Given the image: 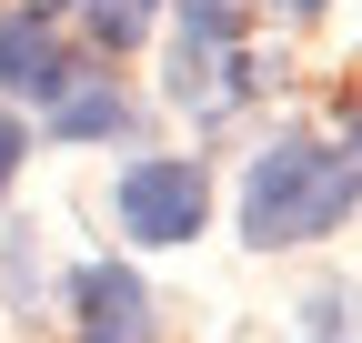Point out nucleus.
I'll list each match as a JSON object with an SVG mask.
<instances>
[{
  "instance_id": "39448f33",
  "label": "nucleus",
  "mask_w": 362,
  "mask_h": 343,
  "mask_svg": "<svg viewBox=\"0 0 362 343\" xmlns=\"http://www.w3.org/2000/svg\"><path fill=\"white\" fill-rule=\"evenodd\" d=\"M51 132H61V142H111V132H131V101H121V91H81V81H71V91L51 101Z\"/></svg>"
},
{
  "instance_id": "f257e3e1",
  "label": "nucleus",
  "mask_w": 362,
  "mask_h": 343,
  "mask_svg": "<svg viewBox=\"0 0 362 343\" xmlns=\"http://www.w3.org/2000/svg\"><path fill=\"white\" fill-rule=\"evenodd\" d=\"M352 202H362V162L282 132V142L252 162V182H242V232H252L262 252H272V242H322Z\"/></svg>"
},
{
  "instance_id": "f03ea898",
  "label": "nucleus",
  "mask_w": 362,
  "mask_h": 343,
  "mask_svg": "<svg viewBox=\"0 0 362 343\" xmlns=\"http://www.w3.org/2000/svg\"><path fill=\"white\" fill-rule=\"evenodd\" d=\"M202 162H171V152H151V162H131L121 172V232L131 242H192L202 232Z\"/></svg>"
},
{
  "instance_id": "20e7f679",
  "label": "nucleus",
  "mask_w": 362,
  "mask_h": 343,
  "mask_svg": "<svg viewBox=\"0 0 362 343\" xmlns=\"http://www.w3.org/2000/svg\"><path fill=\"white\" fill-rule=\"evenodd\" d=\"M0 91H21V101L71 91V51H61L51 11H0Z\"/></svg>"
},
{
  "instance_id": "423d86ee",
  "label": "nucleus",
  "mask_w": 362,
  "mask_h": 343,
  "mask_svg": "<svg viewBox=\"0 0 362 343\" xmlns=\"http://www.w3.org/2000/svg\"><path fill=\"white\" fill-rule=\"evenodd\" d=\"M71 11H81V30L101 40V51H131V40L161 21V0H71Z\"/></svg>"
},
{
  "instance_id": "6e6552de",
  "label": "nucleus",
  "mask_w": 362,
  "mask_h": 343,
  "mask_svg": "<svg viewBox=\"0 0 362 343\" xmlns=\"http://www.w3.org/2000/svg\"><path fill=\"white\" fill-rule=\"evenodd\" d=\"M342 132H352V152H362V101H352V111H342Z\"/></svg>"
},
{
  "instance_id": "7ed1b4c3",
  "label": "nucleus",
  "mask_w": 362,
  "mask_h": 343,
  "mask_svg": "<svg viewBox=\"0 0 362 343\" xmlns=\"http://www.w3.org/2000/svg\"><path fill=\"white\" fill-rule=\"evenodd\" d=\"M71 313H81V343H151V293L131 263H81Z\"/></svg>"
},
{
  "instance_id": "0eeeda50",
  "label": "nucleus",
  "mask_w": 362,
  "mask_h": 343,
  "mask_svg": "<svg viewBox=\"0 0 362 343\" xmlns=\"http://www.w3.org/2000/svg\"><path fill=\"white\" fill-rule=\"evenodd\" d=\"M21 152H30V132H21V121H0V192H11V172H21Z\"/></svg>"
},
{
  "instance_id": "1a4fd4ad",
  "label": "nucleus",
  "mask_w": 362,
  "mask_h": 343,
  "mask_svg": "<svg viewBox=\"0 0 362 343\" xmlns=\"http://www.w3.org/2000/svg\"><path fill=\"white\" fill-rule=\"evenodd\" d=\"M292 11H322V0H292Z\"/></svg>"
}]
</instances>
